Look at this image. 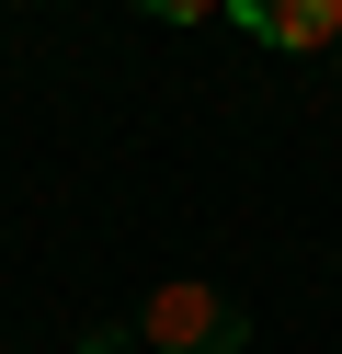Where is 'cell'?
<instances>
[{
	"mask_svg": "<svg viewBox=\"0 0 342 354\" xmlns=\"http://www.w3.org/2000/svg\"><path fill=\"white\" fill-rule=\"evenodd\" d=\"M126 331H137L149 354H240V343H251L240 297H228V286H205V274H160L149 308H137Z\"/></svg>",
	"mask_w": 342,
	"mask_h": 354,
	"instance_id": "obj_1",
	"label": "cell"
},
{
	"mask_svg": "<svg viewBox=\"0 0 342 354\" xmlns=\"http://www.w3.org/2000/svg\"><path fill=\"white\" fill-rule=\"evenodd\" d=\"M228 24L285 46V57H331L342 46V0H228Z\"/></svg>",
	"mask_w": 342,
	"mask_h": 354,
	"instance_id": "obj_2",
	"label": "cell"
},
{
	"mask_svg": "<svg viewBox=\"0 0 342 354\" xmlns=\"http://www.w3.org/2000/svg\"><path fill=\"white\" fill-rule=\"evenodd\" d=\"M137 12H160V24H205V12H228V0H137Z\"/></svg>",
	"mask_w": 342,
	"mask_h": 354,
	"instance_id": "obj_3",
	"label": "cell"
},
{
	"mask_svg": "<svg viewBox=\"0 0 342 354\" xmlns=\"http://www.w3.org/2000/svg\"><path fill=\"white\" fill-rule=\"evenodd\" d=\"M331 80H342V46H331Z\"/></svg>",
	"mask_w": 342,
	"mask_h": 354,
	"instance_id": "obj_4",
	"label": "cell"
}]
</instances>
